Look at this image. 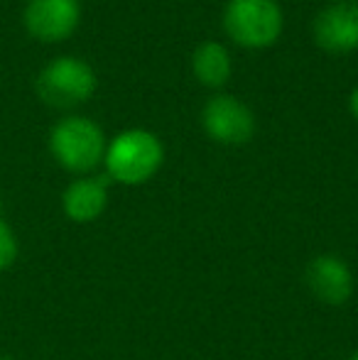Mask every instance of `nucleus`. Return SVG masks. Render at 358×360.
<instances>
[{
	"mask_svg": "<svg viewBox=\"0 0 358 360\" xmlns=\"http://www.w3.org/2000/svg\"><path fill=\"white\" fill-rule=\"evenodd\" d=\"M165 145L145 128H128L106 145V176L125 186H140L160 172Z\"/></svg>",
	"mask_w": 358,
	"mask_h": 360,
	"instance_id": "nucleus-1",
	"label": "nucleus"
},
{
	"mask_svg": "<svg viewBox=\"0 0 358 360\" xmlns=\"http://www.w3.org/2000/svg\"><path fill=\"white\" fill-rule=\"evenodd\" d=\"M106 135L101 125L84 115H64L49 130V152L67 172L91 174L106 157Z\"/></svg>",
	"mask_w": 358,
	"mask_h": 360,
	"instance_id": "nucleus-2",
	"label": "nucleus"
},
{
	"mask_svg": "<svg viewBox=\"0 0 358 360\" xmlns=\"http://www.w3.org/2000/svg\"><path fill=\"white\" fill-rule=\"evenodd\" d=\"M282 8L277 0H229L224 10V30L245 49H263L282 34Z\"/></svg>",
	"mask_w": 358,
	"mask_h": 360,
	"instance_id": "nucleus-3",
	"label": "nucleus"
},
{
	"mask_svg": "<svg viewBox=\"0 0 358 360\" xmlns=\"http://www.w3.org/2000/svg\"><path fill=\"white\" fill-rule=\"evenodd\" d=\"M96 72L79 57H57L37 76V94L52 108H74L94 96Z\"/></svg>",
	"mask_w": 358,
	"mask_h": 360,
	"instance_id": "nucleus-4",
	"label": "nucleus"
},
{
	"mask_svg": "<svg viewBox=\"0 0 358 360\" xmlns=\"http://www.w3.org/2000/svg\"><path fill=\"white\" fill-rule=\"evenodd\" d=\"M201 128L221 145H245L255 133V115L243 101L219 94L201 108Z\"/></svg>",
	"mask_w": 358,
	"mask_h": 360,
	"instance_id": "nucleus-5",
	"label": "nucleus"
},
{
	"mask_svg": "<svg viewBox=\"0 0 358 360\" xmlns=\"http://www.w3.org/2000/svg\"><path fill=\"white\" fill-rule=\"evenodd\" d=\"M82 20L79 0H27L23 22L39 42H62L72 37Z\"/></svg>",
	"mask_w": 358,
	"mask_h": 360,
	"instance_id": "nucleus-6",
	"label": "nucleus"
},
{
	"mask_svg": "<svg viewBox=\"0 0 358 360\" xmlns=\"http://www.w3.org/2000/svg\"><path fill=\"white\" fill-rule=\"evenodd\" d=\"M305 282L309 292L329 307H341L354 294V272L344 257L331 252L312 257L305 270Z\"/></svg>",
	"mask_w": 358,
	"mask_h": 360,
	"instance_id": "nucleus-7",
	"label": "nucleus"
},
{
	"mask_svg": "<svg viewBox=\"0 0 358 360\" xmlns=\"http://www.w3.org/2000/svg\"><path fill=\"white\" fill-rule=\"evenodd\" d=\"M314 42L329 54L358 49V3L339 0L314 18Z\"/></svg>",
	"mask_w": 358,
	"mask_h": 360,
	"instance_id": "nucleus-8",
	"label": "nucleus"
},
{
	"mask_svg": "<svg viewBox=\"0 0 358 360\" xmlns=\"http://www.w3.org/2000/svg\"><path fill=\"white\" fill-rule=\"evenodd\" d=\"M108 206V176H77L62 194V211L74 223H91Z\"/></svg>",
	"mask_w": 358,
	"mask_h": 360,
	"instance_id": "nucleus-9",
	"label": "nucleus"
},
{
	"mask_svg": "<svg viewBox=\"0 0 358 360\" xmlns=\"http://www.w3.org/2000/svg\"><path fill=\"white\" fill-rule=\"evenodd\" d=\"M231 69L234 64H231L229 49L214 39L201 42L191 54V72L199 84L209 86V89H221L231 79Z\"/></svg>",
	"mask_w": 358,
	"mask_h": 360,
	"instance_id": "nucleus-10",
	"label": "nucleus"
},
{
	"mask_svg": "<svg viewBox=\"0 0 358 360\" xmlns=\"http://www.w3.org/2000/svg\"><path fill=\"white\" fill-rule=\"evenodd\" d=\"M18 252H20L18 236H15L13 228H10L3 218H0V272L15 265V260H18Z\"/></svg>",
	"mask_w": 358,
	"mask_h": 360,
	"instance_id": "nucleus-11",
	"label": "nucleus"
},
{
	"mask_svg": "<svg viewBox=\"0 0 358 360\" xmlns=\"http://www.w3.org/2000/svg\"><path fill=\"white\" fill-rule=\"evenodd\" d=\"M349 108H351V113H354V118L358 120V86L354 91H351V98H349Z\"/></svg>",
	"mask_w": 358,
	"mask_h": 360,
	"instance_id": "nucleus-12",
	"label": "nucleus"
},
{
	"mask_svg": "<svg viewBox=\"0 0 358 360\" xmlns=\"http://www.w3.org/2000/svg\"><path fill=\"white\" fill-rule=\"evenodd\" d=\"M341 360H358V353H351V356H346V358H341Z\"/></svg>",
	"mask_w": 358,
	"mask_h": 360,
	"instance_id": "nucleus-13",
	"label": "nucleus"
},
{
	"mask_svg": "<svg viewBox=\"0 0 358 360\" xmlns=\"http://www.w3.org/2000/svg\"><path fill=\"white\" fill-rule=\"evenodd\" d=\"M0 360H13V358H8V356H3V358H0Z\"/></svg>",
	"mask_w": 358,
	"mask_h": 360,
	"instance_id": "nucleus-14",
	"label": "nucleus"
}]
</instances>
